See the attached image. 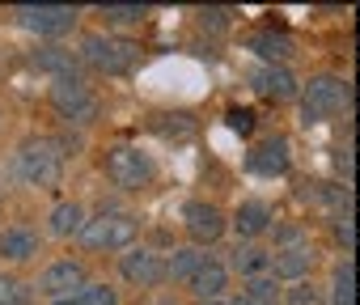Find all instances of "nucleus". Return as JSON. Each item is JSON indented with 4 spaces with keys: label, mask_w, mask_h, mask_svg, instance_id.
I'll return each instance as SVG.
<instances>
[{
    "label": "nucleus",
    "mask_w": 360,
    "mask_h": 305,
    "mask_svg": "<svg viewBox=\"0 0 360 305\" xmlns=\"http://www.w3.org/2000/svg\"><path fill=\"white\" fill-rule=\"evenodd\" d=\"M212 305H229V301H212Z\"/></svg>",
    "instance_id": "30"
},
{
    "label": "nucleus",
    "mask_w": 360,
    "mask_h": 305,
    "mask_svg": "<svg viewBox=\"0 0 360 305\" xmlns=\"http://www.w3.org/2000/svg\"><path fill=\"white\" fill-rule=\"evenodd\" d=\"M136 56H140V47L131 43V39H119V34H85L81 39V56L77 60H85L89 68H98V72H106V77H123L131 64H136Z\"/></svg>",
    "instance_id": "5"
},
{
    "label": "nucleus",
    "mask_w": 360,
    "mask_h": 305,
    "mask_svg": "<svg viewBox=\"0 0 360 305\" xmlns=\"http://www.w3.org/2000/svg\"><path fill=\"white\" fill-rule=\"evenodd\" d=\"M225 123H229V131H238V136H250V127H255V115H250V110H242V106H233V110L225 115Z\"/></svg>",
    "instance_id": "28"
},
{
    "label": "nucleus",
    "mask_w": 360,
    "mask_h": 305,
    "mask_svg": "<svg viewBox=\"0 0 360 305\" xmlns=\"http://www.w3.org/2000/svg\"><path fill=\"white\" fill-rule=\"evenodd\" d=\"M81 225H85V204H77V200H64V204H56V208L47 212V233L60 238V242L77 238Z\"/></svg>",
    "instance_id": "18"
},
{
    "label": "nucleus",
    "mask_w": 360,
    "mask_h": 305,
    "mask_svg": "<svg viewBox=\"0 0 360 305\" xmlns=\"http://www.w3.org/2000/svg\"><path fill=\"white\" fill-rule=\"evenodd\" d=\"M250 89H255L259 98H271V102H292V98H297V89H301V81L292 77V68L259 64V68L250 72Z\"/></svg>",
    "instance_id": "14"
},
{
    "label": "nucleus",
    "mask_w": 360,
    "mask_h": 305,
    "mask_svg": "<svg viewBox=\"0 0 360 305\" xmlns=\"http://www.w3.org/2000/svg\"><path fill=\"white\" fill-rule=\"evenodd\" d=\"M0 259L5 263H30L39 259V233L30 225H9L0 233Z\"/></svg>",
    "instance_id": "16"
},
{
    "label": "nucleus",
    "mask_w": 360,
    "mask_h": 305,
    "mask_svg": "<svg viewBox=\"0 0 360 305\" xmlns=\"http://www.w3.org/2000/svg\"><path fill=\"white\" fill-rule=\"evenodd\" d=\"M267 263H271V250H263V246H255V242H238V250H233V267L242 271V280L267 275Z\"/></svg>",
    "instance_id": "21"
},
{
    "label": "nucleus",
    "mask_w": 360,
    "mask_h": 305,
    "mask_svg": "<svg viewBox=\"0 0 360 305\" xmlns=\"http://www.w3.org/2000/svg\"><path fill=\"white\" fill-rule=\"evenodd\" d=\"M233 233L242 238V242H259L263 233H271L276 229V212H271V204L267 200H242L238 208H233Z\"/></svg>",
    "instance_id": "13"
},
{
    "label": "nucleus",
    "mask_w": 360,
    "mask_h": 305,
    "mask_svg": "<svg viewBox=\"0 0 360 305\" xmlns=\"http://www.w3.org/2000/svg\"><path fill=\"white\" fill-rule=\"evenodd\" d=\"M0 305H34V288L18 275L0 271Z\"/></svg>",
    "instance_id": "25"
},
{
    "label": "nucleus",
    "mask_w": 360,
    "mask_h": 305,
    "mask_svg": "<svg viewBox=\"0 0 360 305\" xmlns=\"http://www.w3.org/2000/svg\"><path fill=\"white\" fill-rule=\"evenodd\" d=\"M136 238H140V221L131 212H119V208L85 216V225L77 233V242L85 250H127V246H136Z\"/></svg>",
    "instance_id": "3"
},
{
    "label": "nucleus",
    "mask_w": 360,
    "mask_h": 305,
    "mask_svg": "<svg viewBox=\"0 0 360 305\" xmlns=\"http://www.w3.org/2000/svg\"><path fill=\"white\" fill-rule=\"evenodd\" d=\"M51 305H123V297H119L115 284H85L81 292H72L64 301H51Z\"/></svg>",
    "instance_id": "23"
},
{
    "label": "nucleus",
    "mask_w": 360,
    "mask_h": 305,
    "mask_svg": "<svg viewBox=\"0 0 360 305\" xmlns=\"http://www.w3.org/2000/svg\"><path fill=\"white\" fill-rule=\"evenodd\" d=\"M297 98H301V127H318V123L335 119V115L347 106L352 85H347L343 77H335V72H314V77L297 89Z\"/></svg>",
    "instance_id": "1"
},
{
    "label": "nucleus",
    "mask_w": 360,
    "mask_h": 305,
    "mask_svg": "<svg viewBox=\"0 0 360 305\" xmlns=\"http://www.w3.org/2000/svg\"><path fill=\"white\" fill-rule=\"evenodd\" d=\"M89 284V271H85V263L81 259H56V263H47L43 267V275H39V292L47 297V301H64V297H72V292H81Z\"/></svg>",
    "instance_id": "8"
},
{
    "label": "nucleus",
    "mask_w": 360,
    "mask_h": 305,
    "mask_svg": "<svg viewBox=\"0 0 360 305\" xmlns=\"http://www.w3.org/2000/svg\"><path fill=\"white\" fill-rule=\"evenodd\" d=\"M309 242V229L305 225H280L276 229V250H284V246H305Z\"/></svg>",
    "instance_id": "27"
},
{
    "label": "nucleus",
    "mask_w": 360,
    "mask_h": 305,
    "mask_svg": "<svg viewBox=\"0 0 360 305\" xmlns=\"http://www.w3.org/2000/svg\"><path fill=\"white\" fill-rule=\"evenodd\" d=\"M18 174H22L26 187L56 191L64 183V152H60V144L47 140V136L22 140V148H18Z\"/></svg>",
    "instance_id": "2"
},
{
    "label": "nucleus",
    "mask_w": 360,
    "mask_h": 305,
    "mask_svg": "<svg viewBox=\"0 0 360 305\" xmlns=\"http://www.w3.org/2000/svg\"><path fill=\"white\" fill-rule=\"evenodd\" d=\"M246 47H250L263 64H271V68H288V60H292V39H288V34H276V30L255 34Z\"/></svg>",
    "instance_id": "17"
},
{
    "label": "nucleus",
    "mask_w": 360,
    "mask_h": 305,
    "mask_svg": "<svg viewBox=\"0 0 360 305\" xmlns=\"http://www.w3.org/2000/svg\"><path fill=\"white\" fill-rule=\"evenodd\" d=\"M183 225H187V233H191L195 246H212V242H221L225 229H229L225 212H221L217 204H208V200H191V204L183 208Z\"/></svg>",
    "instance_id": "10"
},
{
    "label": "nucleus",
    "mask_w": 360,
    "mask_h": 305,
    "mask_svg": "<svg viewBox=\"0 0 360 305\" xmlns=\"http://www.w3.org/2000/svg\"><path fill=\"white\" fill-rule=\"evenodd\" d=\"M47 98H51V110H56L60 119L77 123V127H89V123L102 115V102H98V93H94V89H89L81 77H64V81H51Z\"/></svg>",
    "instance_id": "6"
},
{
    "label": "nucleus",
    "mask_w": 360,
    "mask_h": 305,
    "mask_svg": "<svg viewBox=\"0 0 360 305\" xmlns=\"http://www.w3.org/2000/svg\"><path fill=\"white\" fill-rule=\"evenodd\" d=\"M30 64H34L39 72H47L51 81H64V77H77V56H72L68 47H39V51L30 56Z\"/></svg>",
    "instance_id": "19"
},
{
    "label": "nucleus",
    "mask_w": 360,
    "mask_h": 305,
    "mask_svg": "<svg viewBox=\"0 0 360 305\" xmlns=\"http://www.w3.org/2000/svg\"><path fill=\"white\" fill-rule=\"evenodd\" d=\"M204 250L200 246H178L169 259H165V280H191L200 267H204Z\"/></svg>",
    "instance_id": "20"
},
{
    "label": "nucleus",
    "mask_w": 360,
    "mask_h": 305,
    "mask_svg": "<svg viewBox=\"0 0 360 305\" xmlns=\"http://www.w3.org/2000/svg\"><path fill=\"white\" fill-rule=\"evenodd\" d=\"M229 305H280V284H276L271 275L242 280V297L229 301Z\"/></svg>",
    "instance_id": "22"
},
{
    "label": "nucleus",
    "mask_w": 360,
    "mask_h": 305,
    "mask_svg": "<svg viewBox=\"0 0 360 305\" xmlns=\"http://www.w3.org/2000/svg\"><path fill=\"white\" fill-rule=\"evenodd\" d=\"M335 238L343 242V250L352 254V246H356V233H352V216L343 212V216H335Z\"/></svg>",
    "instance_id": "29"
},
{
    "label": "nucleus",
    "mask_w": 360,
    "mask_h": 305,
    "mask_svg": "<svg viewBox=\"0 0 360 305\" xmlns=\"http://www.w3.org/2000/svg\"><path fill=\"white\" fill-rule=\"evenodd\" d=\"M13 22L26 30V34H39V39H60L68 30H77L81 13L72 5H18L13 9Z\"/></svg>",
    "instance_id": "7"
},
{
    "label": "nucleus",
    "mask_w": 360,
    "mask_h": 305,
    "mask_svg": "<svg viewBox=\"0 0 360 305\" xmlns=\"http://www.w3.org/2000/svg\"><path fill=\"white\" fill-rule=\"evenodd\" d=\"M246 170L259 174V179H284L292 170V148L284 136H267L263 144H255L246 152Z\"/></svg>",
    "instance_id": "11"
},
{
    "label": "nucleus",
    "mask_w": 360,
    "mask_h": 305,
    "mask_svg": "<svg viewBox=\"0 0 360 305\" xmlns=\"http://www.w3.org/2000/svg\"><path fill=\"white\" fill-rule=\"evenodd\" d=\"M102 166H106V179L115 187H123V191H144L157 179V162L140 144H110Z\"/></svg>",
    "instance_id": "4"
},
{
    "label": "nucleus",
    "mask_w": 360,
    "mask_h": 305,
    "mask_svg": "<svg viewBox=\"0 0 360 305\" xmlns=\"http://www.w3.org/2000/svg\"><path fill=\"white\" fill-rule=\"evenodd\" d=\"M119 275L131 284V288H157L165 280V259L148 246H127L119 254Z\"/></svg>",
    "instance_id": "9"
},
{
    "label": "nucleus",
    "mask_w": 360,
    "mask_h": 305,
    "mask_svg": "<svg viewBox=\"0 0 360 305\" xmlns=\"http://www.w3.org/2000/svg\"><path fill=\"white\" fill-rule=\"evenodd\" d=\"M330 305H356V267H352V259H343L330 275Z\"/></svg>",
    "instance_id": "24"
},
{
    "label": "nucleus",
    "mask_w": 360,
    "mask_h": 305,
    "mask_svg": "<svg viewBox=\"0 0 360 305\" xmlns=\"http://www.w3.org/2000/svg\"><path fill=\"white\" fill-rule=\"evenodd\" d=\"M187 288H191V297H195L200 305L225 301V292H229V267L217 263V259H204V267L187 280Z\"/></svg>",
    "instance_id": "15"
},
{
    "label": "nucleus",
    "mask_w": 360,
    "mask_h": 305,
    "mask_svg": "<svg viewBox=\"0 0 360 305\" xmlns=\"http://www.w3.org/2000/svg\"><path fill=\"white\" fill-rule=\"evenodd\" d=\"M314 263H318V254H314L309 242L305 246H284V250H271L267 275L276 284H305V275L314 271Z\"/></svg>",
    "instance_id": "12"
},
{
    "label": "nucleus",
    "mask_w": 360,
    "mask_h": 305,
    "mask_svg": "<svg viewBox=\"0 0 360 305\" xmlns=\"http://www.w3.org/2000/svg\"><path fill=\"white\" fill-rule=\"evenodd\" d=\"M98 18H102L106 26L123 30V26H140V22H144V9H140V5H102Z\"/></svg>",
    "instance_id": "26"
}]
</instances>
